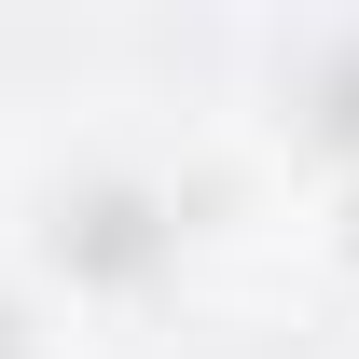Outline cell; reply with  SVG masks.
<instances>
[{
	"mask_svg": "<svg viewBox=\"0 0 359 359\" xmlns=\"http://www.w3.org/2000/svg\"><path fill=\"white\" fill-rule=\"evenodd\" d=\"M304 235H318V263H332V276L359 290V166L332 180V194H318V222H304Z\"/></svg>",
	"mask_w": 359,
	"mask_h": 359,
	"instance_id": "obj_1",
	"label": "cell"
}]
</instances>
